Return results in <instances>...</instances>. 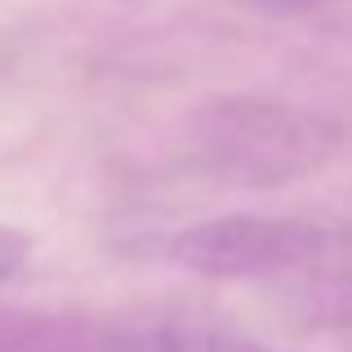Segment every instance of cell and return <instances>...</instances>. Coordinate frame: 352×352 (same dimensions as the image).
Segmentation results:
<instances>
[{"label": "cell", "mask_w": 352, "mask_h": 352, "mask_svg": "<svg viewBox=\"0 0 352 352\" xmlns=\"http://www.w3.org/2000/svg\"><path fill=\"white\" fill-rule=\"evenodd\" d=\"M120 352H272L254 339L219 335V330H152V335L129 339Z\"/></svg>", "instance_id": "277c9868"}, {"label": "cell", "mask_w": 352, "mask_h": 352, "mask_svg": "<svg viewBox=\"0 0 352 352\" xmlns=\"http://www.w3.org/2000/svg\"><path fill=\"white\" fill-rule=\"evenodd\" d=\"M281 308L303 330H352V272H321L290 285Z\"/></svg>", "instance_id": "3957f363"}, {"label": "cell", "mask_w": 352, "mask_h": 352, "mask_svg": "<svg viewBox=\"0 0 352 352\" xmlns=\"http://www.w3.org/2000/svg\"><path fill=\"white\" fill-rule=\"evenodd\" d=\"M330 232L303 219H254L228 214L192 223L170 241V258L201 276H276L321 258Z\"/></svg>", "instance_id": "7a4b0ae2"}, {"label": "cell", "mask_w": 352, "mask_h": 352, "mask_svg": "<svg viewBox=\"0 0 352 352\" xmlns=\"http://www.w3.org/2000/svg\"><path fill=\"white\" fill-rule=\"evenodd\" d=\"M344 143V129L321 112L267 98H219L192 120L201 165L223 183L281 188L317 174Z\"/></svg>", "instance_id": "6da1fadb"}, {"label": "cell", "mask_w": 352, "mask_h": 352, "mask_svg": "<svg viewBox=\"0 0 352 352\" xmlns=\"http://www.w3.org/2000/svg\"><path fill=\"white\" fill-rule=\"evenodd\" d=\"M267 9H303V5H317V0H258Z\"/></svg>", "instance_id": "8992f818"}, {"label": "cell", "mask_w": 352, "mask_h": 352, "mask_svg": "<svg viewBox=\"0 0 352 352\" xmlns=\"http://www.w3.org/2000/svg\"><path fill=\"white\" fill-rule=\"evenodd\" d=\"M27 254H32V236L18 232V228H5V223H0V281H5V276H14L18 267L27 263Z\"/></svg>", "instance_id": "5b68a950"}]
</instances>
